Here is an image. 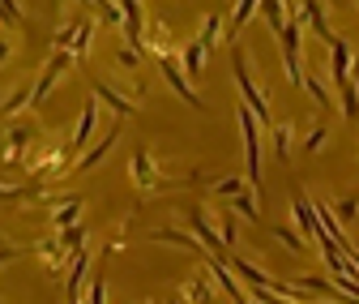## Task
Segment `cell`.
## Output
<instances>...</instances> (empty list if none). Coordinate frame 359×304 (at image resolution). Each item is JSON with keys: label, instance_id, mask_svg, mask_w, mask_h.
I'll return each mask as SVG.
<instances>
[{"label": "cell", "instance_id": "obj_1", "mask_svg": "<svg viewBox=\"0 0 359 304\" xmlns=\"http://www.w3.org/2000/svg\"><path fill=\"white\" fill-rule=\"evenodd\" d=\"M240 133H244V154H248V185L261 189V120L240 103Z\"/></svg>", "mask_w": 359, "mask_h": 304}, {"label": "cell", "instance_id": "obj_28", "mask_svg": "<svg viewBox=\"0 0 359 304\" xmlns=\"http://www.w3.org/2000/svg\"><path fill=\"white\" fill-rule=\"evenodd\" d=\"M210 189H214V197H231V201H236V197L244 193V180H236V176H227V180H214Z\"/></svg>", "mask_w": 359, "mask_h": 304}, {"label": "cell", "instance_id": "obj_9", "mask_svg": "<svg viewBox=\"0 0 359 304\" xmlns=\"http://www.w3.org/2000/svg\"><path fill=\"white\" fill-rule=\"evenodd\" d=\"M193 232L201 236V249H210L214 257H227V253H231L227 244H222V236H218V232L210 227V219H205V214H201V210H193Z\"/></svg>", "mask_w": 359, "mask_h": 304}, {"label": "cell", "instance_id": "obj_43", "mask_svg": "<svg viewBox=\"0 0 359 304\" xmlns=\"http://www.w3.org/2000/svg\"><path fill=\"white\" fill-rule=\"evenodd\" d=\"M167 304H184V300H167Z\"/></svg>", "mask_w": 359, "mask_h": 304}, {"label": "cell", "instance_id": "obj_4", "mask_svg": "<svg viewBox=\"0 0 359 304\" xmlns=\"http://www.w3.org/2000/svg\"><path fill=\"white\" fill-rule=\"evenodd\" d=\"M95 133H99V103L90 99V103L81 107V120H77V128H73V138H69V150H73V154H86Z\"/></svg>", "mask_w": 359, "mask_h": 304}, {"label": "cell", "instance_id": "obj_11", "mask_svg": "<svg viewBox=\"0 0 359 304\" xmlns=\"http://www.w3.org/2000/svg\"><path fill=\"white\" fill-rule=\"evenodd\" d=\"M77 219H81V197H65V201L52 210V227H56V232L77 227Z\"/></svg>", "mask_w": 359, "mask_h": 304}, {"label": "cell", "instance_id": "obj_19", "mask_svg": "<svg viewBox=\"0 0 359 304\" xmlns=\"http://www.w3.org/2000/svg\"><path fill=\"white\" fill-rule=\"evenodd\" d=\"M218 30H222V18H218V13H205L201 34H197V43H201L205 52H214V48H218Z\"/></svg>", "mask_w": 359, "mask_h": 304}, {"label": "cell", "instance_id": "obj_23", "mask_svg": "<svg viewBox=\"0 0 359 304\" xmlns=\"http://www.w3.org/2000/svg\"><path fill=\"white\" fill-rule=\"evenodd\" d=\"M269 133H274V154L278 159H291V124H269Z\"/></svg>", "mask_w": 359, "mask_h": 304}, {"label": "cell", "instance_id": "obj_32", "mask_svg": "<svg viewBox=\"0 0 359 304\" xmlns=\"http://www.w3.org/2000/svg\"><path fill=\"white\" fill-rule=\"evenodd\" d=\"M218 236H222V244H227V249H236L240 236H236V214H231V210H227V219L218 223Z\"/></svg>", "mask_w": 359, "mask_h": 304}, {"label": "cell", "instance_id": "obj_39", "mask_svg": "<svg viewBox=\"0 0 359 304\" xmlns=\"http://www.w3.org/2000/svg\"><path fill=\"white\" fill-rule=\"evenodd\" d=\"M346 262H351V266H355V275H359V249H351V253H346Z\"/></svg>", "mask_w": 359, "mask_h": 304}, {"label": "cell", "instance_id": "obj_12", "mask_svg": "<svg viewBox=\"0 0 359 304\" xmlns=\"http://www.w3.org/2000/svg\"><path fill=\"white\" fill-rule=\"evenodd\" d=\"M86 270H90V249H77L69 262V296H77L86 287Z\"/></svg>", "mask_w": 359, "mask_h": 304}, {"label": "cell", "instance_id": "obj_25", "mask_svg": "<svg viewBox=\"0 0 359 304\" xmlns=\"http://www.w3.org/2000/svg\"><path fill=\"white\" fill-rule=\"evenodd\" d=\"M154 240H163V244H180V249H189V253H201V240H193V236H180V232H171V227L154 232Z\"/></svg>", "mask_w": 359, "mask_h": 304}, {"label": "cell", "instance_id": "obj_29", "mask_svg": "<svg viewBox=\"0 0 359 304\" xmlns=\"http://www.w3.org/2000/svg\"><path fill=\"white\" fill-rule=\"evenodd\" d=\"M81 236H86V227L77 223V227H69V232H60L56 240H60V249H69V253H77V249H86V244H81Z\"/></svg>", "mask_w": 359, "mask_h": 304}, {"label": "cell", "instance_id": "obj_6", "mask_svg": "<svg viewBox=\"0 0 359 304\" xmlns=\"http://www.w3.org/2000/svg\"><path fill=\"white\" fill-rule=\"evenodd\" d=\"M124 34H128V48L133 52H146V9L142 5H124Z\"/></svg>", "mask_w": 359, "mask_h": 304}, {"label": "cell", "instance_id": "obj_16", "mask_svg": "<svg viewBox=\"0 0 359 304\" xmlns=\"http://www.w3.org/2000/svg\"><path fill=\"white\" fill-rule=\"evenodd\" d=\"M95 95H99V99H107L116 116H133V112H137V103H128L124 95H116V91H111V86H107V81H95Z\"/></svg>", "mask_w": 359, "mask_h": 304}, {"label": "cell", "instance_id": "obj_34", "mask_svg": "<svg viewBox=\"0 0 359 304\" xmlns=\"http://www.w3.org/2000/svg\"><path fill=\"white\" fill-rule=\"evenodd\" d=\"M86 304H107V283H103V279H90V291H86Z\"/></svg>", "mask_w": 359, "mask_h": 304}, {"label": "cell", "instance_id": "obj_8", "mask_svg": "<svg viewBox=\"0 0 359 304\" xmlns=\"http://www.w3.org/2000/svg\"><path fill=\"white\" fill-rule=\"evenodd\" d=\"M351 65H355V52L346 48V39H334V48H330V73L338 86L351 81Z\"/></svg>", "mask_w": 359, "mask_h": 304}, {"label": "cell", "instance_id": "obj_20", "mask_svg": "<svg viewBox=\"0 0 359 304\" xmlns=\"http://www.w3.org/2000/svg\"><path fill=\"white\" fill-rule=\"evenodd\" d=\"M257 13H261V5H252V0H244V5H236V9H231V26H227V43H231V39L240 34V26H244L248 18H257Z\"/></svg>", "mask_w": 359, "mask_h": 304}, {"label": "cell", "instance_id": "obj_5", "mask_svg": "<svg viewBox=\"0 0 359 304\" xmlns=\"http://www.w3.org/2000/svg\"><path fill=\"white\" fill-rule=\"evenodd\" d=\"M291 210H295V223H299V232L304 236H312V240H325V232H321V219H317V206H312V197L308 193H295L291 197Z\"/></svg>", "mask_w": 359, "mask_h": 304}, {"label": "cell", "instance_id": "obj_38", "mask_svg": "<svg viewBox=\"0 0 359 304\" xmlns=\"http://www.w3.org/2000/svg\"><path fill=\"white\" fill-rule=\"evenodd\" d=\"M9 262H18V249L13 244H0V266H9Z\"/></svg>", "mask_w": 359, "mask_h": 304}, {"label": "cell", "instance_id": "obj_35", "mask_svg": "<svg viewBox=\"0 0 359 304\" xmlns=\"http://www.w3.org/2000/svg\"><path fill=\"white\" fill-rule=\"evenodd\" d=\"M95 13H99L103 22H111V26L124 22V5H95Z\"/></svg>", "mask_w": 359, "mask_h": 304}, {"label": "cell", "instance_id": "obj_36", "mask_svg": "<svg viewBox=\"0 0 359 304\" xmlns=\"http://www.w3.org/2000/svg\"><path fill=\"white\" fill-rule=\"evenodd\" d=\"M0 22H22V9L9 5V0H0Z\"/></svg>", "mask_w": 359, "mask_h": 304}, {"label": "cell", "instance_id": "obj_15", "mask_svg": "<svg viewBox=\"0 0 359 304\" xmlns=\"http://www.w3.org/2000/svg\"><path fill=\"white\" fill-rule=\"evenodd\" d=\"M30 171H34V176H52V171L60 176V171H65V150H43V154L30 163Z\"/></svg>", "mask_w": 359, "mask_h": 304}, {"label": "cell", "instance_id": "obj_24", "mask_svg": "<svg viewBox=\"0 0 359 304\" xmlns=\"http://www.w3.org/2000/svg\"><path fill=\"white\" fill-rule=\"evenodd\" d=\"M34 99V86H18V91H9V99L5 103H0V116H13L22 103H30Z\"/></svg>", "mask_w": 359, "mask_h": 304}, {"label": "cell", "instance_id": "obj_40", "mask_svg": "<svg viewBox=\"0 0 359 304\" xmlns=\"http://www.w3.org/2000/svg\"><path fill=\"white\" fill-rule=\"evenodd\" d=\"M9 60V39H0V65Z\"/></svg>", "mask_w": 359, "mask_h": 304}, {"label": "cell", "instance_id": "obj_18", "mask_svg": "<svg viewBox=\"0 0 359 304\" xmlns=\"http://www.w3.org/2000/svg\"><path fill=\"white\" fill-rule=\"evenodd\" d=\"M39 257H43V266H48V275L56 279V275H60V262H65L60 240H56V244H52V240H43V244H39Z\"/></svg>", "mask_w": 359, "mask_h": 304}, {"label": "cell", "instance_id": "obj_42", "mask_svg": "<svg viewBox=\"0 0 359 304\" xmlns=\"http://www.w3.org/2000/svg\"><path fill=\"white\" fill-rule=\"evenodd\" d=\"M69 304H81V296H69Z\"/></svg>", "mask_w": 359, "mask_h": 304}, {"label": "cell", "instance_id": "obj_22", "mask_svg": "<svg viewBox=\"0 0 359 304\" xmlns=\"http://www.w3.org/2000/svg\"><path fill=\"white\" fill-rule=\"evenodd\" d=\"M338 99H342V116L346 120H359V91H355V81L338 86Z\"/></svg>", "mask_w": 359, "mask_h": 304}, {"label": "cell", "instance_id": "obj_13", "mask_svg": "<svg viewBox=\"0 0 359 304\" xmlns=\"http://www.w3.org/2000/svg\"><path fill=\"white\" fill-rule=\"evenodd\" d=\"M184 296H189L193 304H214V279H210V275H193V279L184 283Z\"/></svg>", "mask_w": 359, "mask_h": 304}, {"label": "cell", "instance_id": "obj_2", "mask_svg": "<svg viewBox=\"0 0 359 304\" xmlns=\"http://www.w3.org/2000/svg\"><path fill=\"white\" fill-rule=\"evenodd\" d=\"M236 86H240V95H244V107H248L261 124L274 120V116H269V99H265V91H257V81H252V73H248V56H244V52H236Z\"/></svg>", "mask_w": 359, "mask_h": 304}, {"label": "cell", "instance_id": "obj_41", "mask_svg": "<svg viewBox=\"0 0 359 304\" xmlns=\"http://www.w3.org/2000/svg\"><path fill=\"white\" fill-rule=\"evenodd\" d=\"M351 81H355V91H359V56H355V65H351Z\"/></svg>", "mask_w": 359, "mask_h": 304}, {"label": "cell", "instance_id": "obj_3", "mask_svg": "<svg viewBox=\"0 0 359 304\" xmlns=\"http://www.w3.org/2000/svg\"><path fill=\"white\" fill-rule=\"evenodd\" d=\"M158 73L167 77V86H171V91H175L180 99H184V103H193L197 112H205V99L193 91V86H189V73L180 69V60H158Z\"/></svg>", "mask_w": 359, "mask_h": 304}, {"label": "cell", "instance_id": "obj_17", "mask_svg": "<svg viewBox=\"0 0 359 304\" xmlns=\"http://www.w3.org/2000/svg\"><path fill=\"white\" fill-rule=\"evenodd\" d=\"M201 60H205V48H201V43H197V39H193V43H189V48H184V56H180V69H184V73H189V77H197V73H201V69H205V65H201Z\"/></svg>", "mask_w": 359, "mask_h": 304}, {"label": "cell", "instance_id": "obj_7", "mask_svg": "<svg viewBox=\"0 0 359 304\" xmlns=\"http://www.w3.org/2000/svg\"><path fill=\"white\" fill-rule=\"evenodd\" d=\"M133 180H137L142 189H175V185H180V180H158V176H154V167H150V154H146V150L133 154Z\"/></svg>", "mask_w": 359, "mask_h": 304}, {"label": "cell", "instance_id": "obj_21", "mask_svg": "<svg viewBox=\"0 0 359 304\" xmlns=\"http://www.w3.org/2000/svg\"><path fill=\"white\" fill-rule=\"evenodd\" d=\"M90 39H95V22H77V26H73V48H69V52H73V56H86V52H90Z\"/></svg>", "mask_w": 359, "mask_h": 304}, {"label": "cell", "instance_id": "obj_14", "mask_svg": "<svg viewBox=\"0 0 359 304\" xmlns=\"http://www.w3.org/2000/svg\"><path fill=\"white\" fill-rule=\"evenodd\" d=\"M111 142H116V128H107V133L99 138V146H90L81 159H77V171H90V167H95V163H103V154L111 150Z\"/></svg>", "mask_w": 359, "mask_h": 304}, {"label": "cell", "instance_id": "obj_37", "mask_svg": "<svg viewBox=\"0 0 359 304\" xmlns=\"http://www.w3.org/2000/svg\"><path fill=\"white\" fill-rule=\"evenodd\" d=\"M120 69H137V52L133 48H120Z\"/></svg>", "mask_w": 359, "mask_h": 304}, {"label": "cell", "instance_id": "obj_30", "mask_svg": "<svg viewBox=\"0 0 359 304\" xmlns=\"http://www.w3.org/2000/svg\"><path fill=\"white\" fill-rule=\"evenodd\" d=\"M304 91H308L312 99H317L321 107H330V91H325V81H321V77H312V73H308V81H304Z\"/></svg>", "mask_w": 359, "mask_h": 304}, {"label": "cell", "instance_id": "obj_31", "mask_svg": "<svg viewBox=\"0 0 359 304\" xmlns=\"http://www.w3.org/2000/svg\"><path fill=\"white\" fill-rule=\"evenodd\" d=\"M325 138H330V128H325V124H317V128H312V133L304 138V150H308V154H317V150L325 146Z\"/></svg>", "mask_w": 359, "mask_h": 304}, {"label": "cell", "instance_id": "obj_33", "mask_svg": "<svg viewBox=\"0 0 359 304\" xmlns=\"http://www.w3.org/2000/svg\"><path fill=\"white\" fill-rule=\"evenodd\" d=\"M274 236H278V244H283V249H291V253H304V240H299L291 227H274Z\"/></svg>", "mask_w": 359, "mask_h": 304}, {"label": "cell", "instance_id": "obj_26", "mask_svg": "<svg viewBox=\"0 0 359 304\" xmlns=\"http://www.w3.org/2000/svg\"><path fill=\"white\" fill-rule=\"evenodd\" d=\"M231 210H236V214H244V219H252V223H261V206H257V197H252V193H240V197L231 201Z\"/></svg>", "mask_w": 359, "mask_h": 304}, {"label": "cell", "instance_id": "obj_10", "mask_svg": "<svg viewBox=\"0 0 359 304\" xmlns=\"http://www.w3.org/2000/svg\"><path fill=\"white\" fill-rule=\"evenodd\" d=\"M30 133H34L30 124H9L5 128V163H18V154L30 146Z\"/></svg>", "mask_w": 359, "mask_h": 304}, {"label": "cell", "instance_id": "obj_27", "mask_svg": "<svg viewBox=\"0 0 359 304\" xmlns=\"http://www.w3.org/2000/svg\"><path fill=\"white\" fill-rule=\"evenodd\" d=\"M334 214H338V223H355V214H359V197H355V193L338 197V201H334Z\"/></svg>", "mask_w": 359, "mask_h": 304}]
</instances>
